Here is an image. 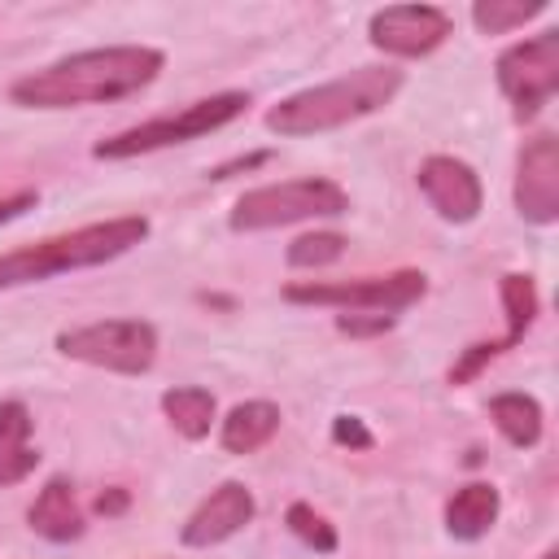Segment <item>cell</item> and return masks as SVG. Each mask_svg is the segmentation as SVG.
Instances as JSON below:
<instances>
[{
  "instance_id": "1",
  "label": "cell",
  "mask_w": 559,
  "mask_h": 559,
  "mask_svg": "<svg viewBox=\"0 0 559 559\" xmlns=\"http://www.w3.org/2000/svg\"><path fill=\"white\" fill-rule=\"evenodd\" d=\"M166 66L162 48L148 44H114L70 52L9 87L13 105L22 109H79V105H109L122 96L144 92Z\"/></svg>"
},
{
  "instance_id": "2",
  "label": "cell",
  "mask_w": 559,
  "mask_h": 559,
  "mask_svg": "<svg viewBox=\"0 0 559 559\" xmlns=\"http://www.w3.org/2000/svg\"><path fill=\"white\" fill-rule=\"evenodd\" d=\"M397 92H402V70H393V66H358V70L332 79V83L293 92L288 100L266 109V131L288 135V140L336 131L345 122H358V118L384 109Z\"/></svg>"
},
{
  "instance_id": "3",
  "label": "cell",
  "mask_w": 559,
  "mask_h": 559,
  "mask_svg": "<svg viewBox=\"0 0 559 559\" xmlns=\"http://www.w3.org/2000/svg\"><path fill=\"white\" fill-rule=\"evenodd\" d=\"M144 236H148V218L122 214V218L74 227L66 236H48V240L9 249V253H0V288H22V284H39V280H52L66 271L105 266V262L131 253Z\"/></svg>"
},
{
  "instance_id": "4",
  "label": "cell",
  "mask_w": 559,
  "mask_h": 559,
  "mask_svg": "<svg viewBox=\"0 0 559 559\" xmlns=\"http://www.w3.org/2000/svg\"><path fill=\"white\" fill-rule=\"evenodd\" d=\"M249 109V96L245 92H214L205 100H192L183 109H170V114H157L148 122H135L109 140H100L92 148V157L100 162H122V157H140V153H157V148H175V144H188V140H201L227 122H236L240 114Z\"/></svg>"
},
{
  "instance_id": "5",
  "label": "cell",
  "mask_w": 559,
  "mask_h": 559,
  "mask_svg": "<svg viewBox=\"0 0 559 559\" xmlns=\"http://www.w3.org/2000/svg\"><path fill=\"white\" fill-rule=\"evenodd\" d=\"M349 210V197L332 179H284V183H262L236 197L227 227L231 231H271L306 218H336Z\"/></svg>"
},
{
  "instance_id": "6",
  "label": "cell",
  "mask_w": 559,
  "mask_h": 559,
  "mask_svg": "<svg viewBox=\"0 0 559 559\" xmlns=\"http://www.w3.org/2000/svg\"><path fill=\"white\" fill-rule=\"evenodd\" d=\"M57 349L114 376H144L157 358V328L148 319H100L57 332Z\"/></svg>"
},
{
  "instance_id": "7",
  "label": "cell",
  "mask_w": 559,
  "mask_h": 559,
  "mask_svg": "<svg viewBox=\"0 0 559 559\" xmlns=\"http://www.w3.org/2000/svg\"><path fill=\"white\" fill-rule=\"evenodd\" d=\"M428 293L424 271H389V275H358V280H297L284 288L293 306H336V310H367V314H397Z\"/></svg>"
},
{
  "instance_id": "8",
  "label": "cell",
  "mask_w": 559,
  "mask_h": 559,
  "mask_svg": "<svg viewBox=\"0 0 559 559\" xmlns=\"http://www.w3.org/2000/svg\"><path fill=\"white\" fill-rule=\"evenodd\" d=\"M493 70L515 122H533L559 92V31H542L533 39L511 44Z\"/></svg>"
},
{
  "instance_id": "9",
  "label": "cell",
  "mask_w": 559,
  "mask_h": 559,
  "mask_svg": "<svg viewBox=\"0 0 559 559\" xmlns=\"http://www.w3.org/2000/svg\"><path fill=\"white\" fill-rule=\"evenodd\" d=\"M450 31H454V22L437 4H389V9H376L371 22H367L371 44L380 52L406 57V61L437 52L450 39Z\"/></svg>"
},
{
  "instance_id": "10",
  "label": "cell",
  "mask_w": 559,
  "mask_h": 559,
  "mask_svg": "<svg viewBox=\"0 0 559 559\" xmlns=\"http://www.w3.org/2000/svg\"><path fill=\"white\" fill-rule=\"evenodd\" d=\"M515 210L533 227H550L559 218V140L550 131L524 140L515 157Z\"/></svg>"
},
{
  "instance_id": "11",
  "label": "cell",
  "mask_w": 559,
  "mask_h": 559,
  "mask_svg": "<svg viewBox=\"0 0 559 559\" xmlns=\"http://www.w3.org/2000/svg\"><path fill=\"white\" fill-rule=\"evenodd\" d=\"M419 192L428 197V205L445 218V223H472L485 205V188H480V175L450 157V153H432L419 162V175H415Z\"/></svg>"
},
{
  "instance_id": "12",
  "label": "cell",
  "mask_w": 559,
  "mask_h": 559,
  "mask_svg": "<svg viewBox=\"0 0 559 559\" xmlns=\"http://www.w3.org/2000/svg\"><path fill=\"white\" fill-rule=\"evenodd\" d=\"M258 515V502L249 493V485L240 480H223L179 528V542L192 546V550H205V546H218L227 537H236L249 520Z\"/></svg>"
},
{
  "instance_id": "13",
  "label": "cell",
  "mask_w": 559,
  "mask_h": 559,
  "mask_svg": "<svg viewBox=\"0 0 559 559\" xmlns=\"http://www.w3.org/2000/svg\"><path fill=\"white\" fill-rule=\"evenodd\" d=\"M26 520H31V528H35L44 542H57V546L83 537V507H79L74 485H70L66 476H52V480L35 493Z\"/></svg>"
},
{
  "instance_id": "14",
  "label": "cell",
  "mask_w": 559,
  "mask_h": 559,
  "mask_svg": "<svg viewBox=\"0 0 559 559\" xmlns=\"http://www.w3.org/2000/svg\"><path fill=\"white\" fill-rule=\"evenodd\" d=\"M31 428H35V419L22 402H13V397L0 402V489L26 480L35 472L39 450L31 445Z\"/></svg>"
},
{
  "instance_id": "15",
  "label": "cell",
  "mask_w": 559,
  "mask_h": 559,
  "mask_svg": "<svg viewBox=\"0 0 559 559\" xmlns=\"http://www.w3.org/2000/svg\"><path fill=\"white\" fill-rule=\"evenodd\" d=\"M498 511H502L498 489L485 480H472V485L454 489V498L445 502V533L454 542H480L498 524Z\"/></svg>"
},
{
  "instance_id": "16",
  "label": "cell",
  "mask_w": 559,
  "mask_h": 559,
  "mask_svg": "<svg viewBox=\"0 0 559 559\" xmlns=\"http://www.w3.org/2000/svg\"><path fill=\"white\" fill-rule=\"evenodd\" d=\"M275 432H280V406L266 402V397H253V402H240V406L227 411V419L218 428V445L227 454H253Z\"/></svg>"
},
{
  "instance_id": "17",
  "label": "cell",
  "mask_w": 559,
  "mask_h": 559,
  "mask_svg": "<svg viewBox=\"0 0 559 559\" xmlns=\"http://www.w3.org/2000/svg\"><path fill=\"white\" fill-rule=\"evenodd\" d=\"M162 411H166V419H170V428L179 432V437H188V441H201V437H210V424H214V393L210 389H201V384H175V389H166L162 393Z\"/></svg>"
},
{
  "instance_id": "18",
  "label": "cell",
  "mask_w": 559,
  "mask_h": 559,
  "mask_svg": "<svg viewBox=\"0 0 559 559\" xmlns=\"http://www.w3.org/2000/svg\"><path fill=\"white\" fill-rule=\"evenodd\" d=\"M489 419H493V428H498L515 450H528V445L542 441V406H537V397H528V393H498V397L489 402Z\"/></svg>"
},
{
  "instance_id": "19",
  "label": "cell",
  "mask_w": 559,
  "mask_h": 559,
  "mask_svg": "<svg viewBox=\"0 0 559 559\" xmlns=\"http://www.w3.org/2000/svg\"><path fill=\"white\" fill-rule=\"evenodd\" d=\"M498 297H502V319H507V336H502V345L511 349V345H520L524 332L533 328L542 301H537L533 280H528V275H515V271L498 280Z\"/></svg>"
},
{
  "instance_id": "20",
  "label": "cell",
  "mask_w": 559,
  "mask_h": 559,
  "mask_svg": "<svg viewBox=\"0 0 559 559\" xmlns=\"http://www.w3.org/2000/svg\"><path fill=\"white\" fill-rule=\"evenodd\" d=\"M537 13H546V0H476L472 4V22L480 35H507L520 31L524 22H533Z\"/></svg>"
},
{
  "instance_id": "21",
  "label": "cell",
  "mask_w": 559,
  "mask_h": 559,
  "mask_svg": "<svg viewBox=\"0 0 559 559\" xmlns=\"http://www.w3.org/2000/svg\"><path fill=\"white\" fill-rule=\"evenodd\" d=\"M341 253H345V236L341 231H306V236H297L288 245V266L319 271V266H332Z\"/></svg>"
},
{
  "instance_id": "22",
  "label": "cell",
  "mask_w": 559,
  "mask_h": 559,
  "mask_svg": "<svg viewBox=\"0 0 559 559\" xmlns=\"http://www.w3.org/2000/svg\"><path fill=\"white\" fill-rule=\"evenodd\" d=\"M284 524H288V533H293L297 542H306L310 550H319V555H332V550H336V528H332L310 502H293V507L284 511Z\"/></svg>"
},
{
  "instance_id": "23",
  "label": "cell",
  "mask_w": 559,
  "mask_h": 559,
  "mask_svg": "<svg viewBox=\"0 0 559 559\" xmlns=\"http://www.w3.org/2000/svg\"><path fill=\"white\" fill-rule=\"evenodd\" d=\"M502 349H507L502 341H476V345H467V349H463V358L450 367V384H467V380H476V376H480V371H485Z\"/></svg>"
},
{
  "instance_id": "24",
  "label": "cell",
  "mask_w": 559,
  "mask_h": 559,
  "mask_svg": "<svg viewBox=\"0 0 559 559\" xmlns=\"http://www.w3.org/2000/svg\"><path fill=\"white\" fill-rule=\"evenodd\" d=\"M397 314H367V310H349V314H336V332L345 336H384L393 332Z\"/></svg>"
},
{
  "instance_id": "25",
  "label": "cell",
  "mask_w": 559,
  "mask_h": 559,
  "mask_svg": "<svg viewBox=\"0 0 559 559\" xmlns=\"http://www.w3.org/2000/svg\"><path fill=\"white\" fill-rule=\"evenodd\" d=\"M332 441H336V445H349V450H371V445H376L371 428H367L358 415H336V419H332Z\"/></svg>"
},
{
  "instance_id": "26",
  "label": "cell",
  "mask_w": 559,
  "mask_h": 559,
  "mask_svg": "<svg viewBox=\"0 0 559 559\" xmlns=\"http://www.w3.org/2000/svg\"><path fill=\"white\" fill-rule=\"evenodd\" d=\"M35 201H39V197H35L31 188H22V192H13V197H4V201H0V227H4V223H13L17 214H26V210H35Z\"/></svg>"
},
{
  "instance_id": "27",
  "label": "cell",
  "mask_w": 559,
  "mask_h": 559,
  "mask_svg": "<svg viewBox=\"0 0 559 559\" xmlns=\"http://www.w3.org/2000/svg\"><path fill=\"white\" fill-rule=\"evenodd\" d=\"M127 502H131V498H127V489H105V493L96 498V511H100V515H122V511H127Z\"/></svg>"
},
{
  "instance_id": "28",
  "label": "cell",
  "mask_w": 559,
  "mask_h": 559,
  "mask_svg": "<svg viewBox=\"0 0 559 559\" xmlns=\"http://www.w3.org/2000/svg\"><path fill=\"white\" fill-rule=\"evenodd\" d=\"M542 559H559V555H555V550H546V555H542Z\"/></svg>"
}]
</instances>
